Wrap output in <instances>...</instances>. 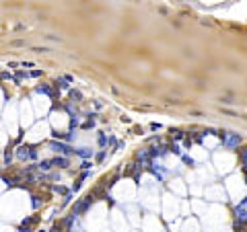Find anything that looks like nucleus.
Instances as JSON below:
<instances>
[{"label": "nucleus", "mask_w": 247, "mask_h": 232, "mask_svg": "<svg viewBox=\"0 0 247 232\" xmlns=\"http://www.w3.org/2000/svg\"><path fill=\"white\" fill-rule=\"evenodd\" d=\"M29 76H33V78H37V76H41V70H33V72H31Z\"/></svg>", "instance_id": "obj_16"}, {"label": "nucleus", "mask_w": 247, "mask_h": 232, "mask_svg": "<svg viewBox=\"0 0 247 232\" xmlns=\"http://www.w3.org/2000/svg\"><path fill=\"white\" fill-rule=\"evenodd\" d=\"M52 148H54L56 152H62V154H70V152H72L68 146H64V144H56V142L52 144Z\"/></svg>", "instance_id": "obj_5"}, {"label": "nucleus", "mask_w": 247, "mask_h": 232, "mask_svg": "<svg viewBox=\"0 0 247 232\" xmlns=\"http://www.w3.org/2000/svg\"><path fill=\"white\" fill-rule=\"evenodd\" d=\"M52 164H54V166H58V169H66V166H68V158L58 156V158H54V160H52Z\"/></svg>", "instance_id": "obj_3"}, {"label": "nucleus", "mask_w": 247, "mask_h": 232, "mask_svg": "<svg viewBox=\"0 0 247 232\" xmlns=\"http://www.w3.org/2000/svg\"><path fill=\"white\" fill-rule=\"evenodd\" d=\"M37 93H43V95H54V90L49 89V86H45V84H41V86H37Z\"/></svg>", "instance_id": "obj_6"}, {"label": "nucleus", "mask_w": 247, "mask_h": 232, "mask_svg": "<svg viewBox=\"0 0 247 232\" xmlns=\"http://www.w3.org/2000/svg\"><path fill=\"white\" fill-rule=\"evenodd\" d=\"M39 205H41L39 197H33V207H35V210H37V207H39Z\"/></svg>", "instance_id": "obj_14"}, {"label": "nucleus", "mask_w": 247, "mask_h": 232, "mask_svg": "<svg viewBox=\"0 0 247 232\" xmlns=\"http://www.w3.org/2000/svg\"><path fill=\"white\" fill-rule=\"evenodd\" d=\"M17 158H19V160H31V158H37V150L29 148V146H19V148H17Z\"/></svg>", "instance_id": "obj_1"}, {"label": "nucleus", "mask_w": 247, "mask_h": 232, "mask_svg": "<svg viewBox=\"0 0 247 232\" xmlns=\"http://www.w3.org/2000/svg\"><path fill=\"white\" fill-rule=\"evenodd\" d=\"M78 154H80V156H91V154H93V150H89V148H80V150H78Z\"/></svg>", "instance_id": "obj_8"}, {"label": "nucleus", "mask_w": 247, "mask_h": 232, "mask_svg": "<svg viewBox=\"0 0 247 232\" xmlns=\"http://www.w3.org/2000/svg\"><path fill=\"white\" fill-rule=\"evenodd\" d=\"M10 45H13V48H23V45H25V41L17 39V41H10Z\"/></svg>", "instance_id": "obj_11"}, {"label": "nucleus", "mask_w": 247, "mask_h": 232, "mask_svg": "<svg viewBox=\"0 0 247 232\" xmlns=\"http://www.w3.org/2000/svg\"><path fill=\"white\" fill-rule=\"evenodd\" d=\"M19 66H23V68H33V62H21Z\"/></svg>", "instance_id": "obj_13"}, {"label": "nucleus", "mask_w": 247, "mask_h": 232, "mask_svg": "<svg viewBox=\"0 0 247 232\" xmlns=\"http://www.w3.org/2000/svg\"><path fill=\"white\" fill-rule=\"evenodd\" d=\"M4 80H14V78L10 72H0V82H4Z\"/></svg>", "instance_id": "obj_7"}, {"label": "nucleus", "mask_w": 247, "mask_h": 232, "mask_svg": "<svg viewBox=\"0 0 247 232\" xmlns=\"http://www.w3.org/2000/svg\"><path fill=\"white\" fill-rule=\"evenodd\" d=\"M241 162L245 164V169H247V148H245V150H241Z\"/></svg>", "instance_id": "obj_9"}, {"label": "nucleus", "mask_w": 247, "mask_h": 232, "mask_svg": "<svg viewBox=\"0 0 247 232\" xmlns=\"http://www.w3.org/2000/svg\"><path fill=\"white\" fill-rule=\"evenodd\" d=\"M35 51H37V54H45V51H49L48 48H35Z\"/></svg>", "instance_id": "obj_15"}, {"label": "nucleus", "mask_w": 247, "mask_h": 232, "mask_svg": "<svg viewBox=\"0 0 247 232\" xmlns=\"http://www.w3.org/2000/svg\"><path fill=\"white\" fill-rule=\"evenodd\" d=\"M239 144H241L239 136H229V140L225 142V146H226V148H235V146H239Z\"/></svg>", "instance_id": "obj_4"}, {"label": "nucleus", "mask_w": 247, "mask_h": 232, "mask_svg": "<svg viewBox=\"0 0 247 232\" xmlns=\"http://www.w3.org/2000/svg\"><path fill=\"white\" fill-rule=\"evenodd\" d=\"M37 224V218L35 216H31V218H25L23 220V224H21V228H19V232H31V228Z\"/></svg>", "instance_id": "obj_2"}, {"label": "nucleus", "mask_w": 247, "mask_h": 232, "mask_svg": "<svg viewBox=\"0 0 247 232\" xmlns=\"http://www.w3.org/2000/svg\"><path fill=\"white\" fill-rule=\"evenodd\" d=\"M70 97H72V101H78V99H80V93H78V90H70Z\"/></svg>", "instance_id": "obj_12"}, {"label": "nucleus", "mask_w": 247, "mask_h": 232, "mask_svg": "<svg viewBox=\"0 0 247 232\" xmlns=\"http://www.w3.org/2000/svg\"><path fill=\"white\" fill-rule=\"evenodd\" d=\"M4 160H6V164H10V160H13V152H10V150L4 152Z\"/></svg>", "instance_id": "obj_10"}]
</instances>
